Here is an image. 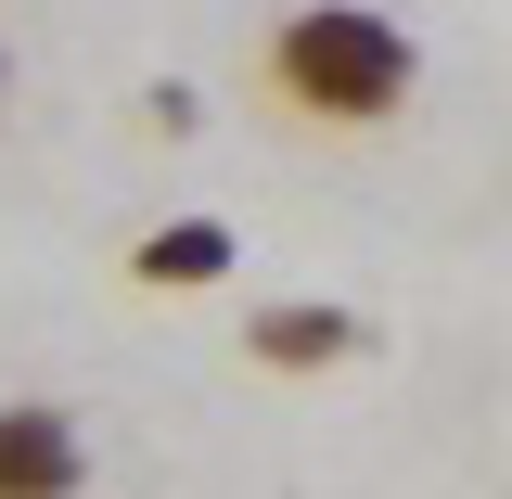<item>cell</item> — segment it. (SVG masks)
I'll return each instance as SVG.
<instances>
[{"mask_svg":"<svg viewBox=\"0 0 512 499\" xmlns=\"http://www.w3.org/2000/svg\"><path fill=\"white\" fill-rule=\"evenodd\" d=\"M269 372H320V359H346L359 346V308H256V333H244Z\"/></svg>","mask_w":512,"mask_h":499,"instance_id":"3957f363","label":"cell"},{"mask_svg":"<svg viewBox=\"0 0 512 499\" xmlns=\"http://www.w3.org/2000/svg\"><path fill=\"white\" fill-rule=\"evenodd\" d=\"M128 269H141V282H167V295H192V282H218V269H231V231H218V218H167Z\"/></svg>","mask_w":512,"mask_h":499,"instance_id":"277c9868","label":"cell"},{"mask_svg":"<svg viewBox=\"0 0 512 499\" xmlns=\"http://www.w3.org/2000/svg\"><path fill=\"white\" fill-rule=\"evenodd\" d=\"M77 487V423L64 410H0V499H52Z\"/></svg>","mask_w":512,"mask_h":499,"instance_id":"7a4b0ae2","label":"cell"},{"mask_svg":"<svg viewBox=\"0 0 512 499\" xmlns=\"http://www.w3.org/2000/svg\"><path fill=\"white\" fill-rule=\"evenodd\" d=\"M410 26L372 13V0H295L282 26H269V103L308 128H384L410 103Z\"/></svg>","mask_w":512,"mask_h":499,"instance_id":"6da1fadb","label":"cell"}]
</instances>
